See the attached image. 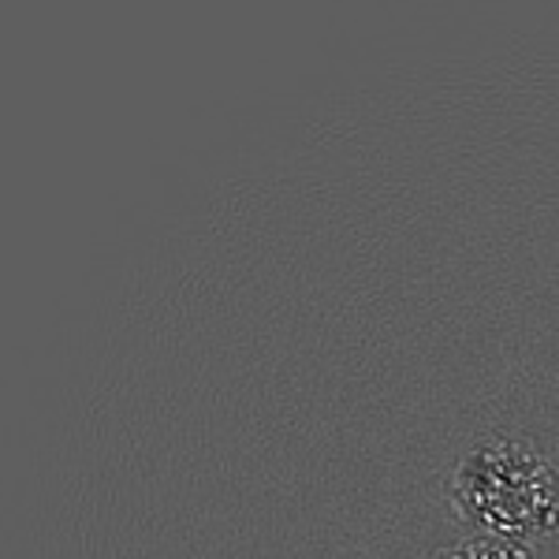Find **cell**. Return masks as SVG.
I'll return each mask as SVG.
<instances>
[{
	"instance_id": "6da1fadb",
	"label": "cell",
	"mask_w": 559,
	"mask_h": 559,
	"mask_svg": "<svg viewBox=\"0 0 559 559\" xmlns=\"http://www.w3.org/2000/svg\"><path fill=\"white\" fill-rule=\"evenodd\" d=\"M448 511L471 534L540 545L559 534L556 466L511 432L481 437L455 459L444 481Z\"/></svg>"
},
{
	"instance_id": "7a4b0ae2",
	"label": "cell",
	"mask_w": 559,
	"mask_h": 559,
	"mask_svg": "<svg viewBox=\"0 0 559 559\" xmlns=\"http://www.w3.org/2000/svg\"><path fill=\"white\" fill-rule=\"evenodd\" d=\"M432 559H537V545H519V540L503 537H485V534H466L444 545Z\"/></svg>"
},
{
	"instance_id": "3957f363",
	"label": "cell",
	"mask_w": 559,
	"mask_h": 559,
	"mask_svg": "<svg viewBox=\"0 0 559 559\" xmlns=\"http://www.w3.org/2000/svg\"><path fill=\"white\" fill-rule=\"evenodd\" d=\"M556 477H559V463H556Z\"/></svg>"
}]
</instances>
